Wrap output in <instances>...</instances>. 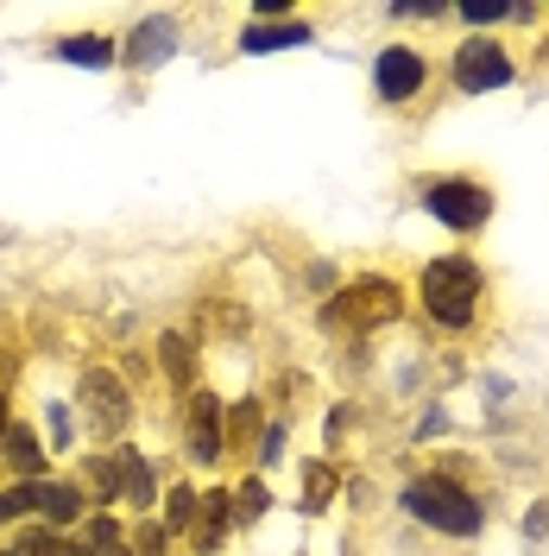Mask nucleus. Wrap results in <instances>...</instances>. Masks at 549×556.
<instances>
[{"label":"nucleus","mask_w":549,"mask_h":556,"mask_svg":"<svg viewBox=\"0 0 549 556\" xmlns=\"http://www.w3.org/2000/svg\"><path fill=\"white\" fill-rule=\"evenodd\" d=\"M423 311L443 329H468L481 311V273L468 260H430L423 266Z\"/></svg>","instance_id":"f03ea898"},{"label":"nucleus","mask_w":549,"mask_h":556,"mask_svg":"<svg viewBox=\"0 0 549 556\" xmlns=\"http://www.w3.org/2000/svg\"><path fill=\"white\" fill-rule=\"evenodd\" d=\"M107 544H120V525L114 519H89V556L107 551Z\"/></svg>","instance_id":"4be33fe9"},{"label":"nucleus","mask_w":549,"mask_h":556,"mask_svg":"<svg viewBox=\"0 0 549 556\" xmlns=\"http://www.w3.org/2000/svg\"><path fill=\"white\" fill-rule=\"evenodd\" d=\"M13 556H89V551H76V544H64L58 531H26V538L13 544Z\"/></svg>","instance_id":"2eb2a0df"},{"label":"nucleus","mask_w":549,"mask_h":556,"mask_svg":"<svg viewBox=\"0 0 549 556\" xmlns=\"http://www.w3.org/2000/svg\"><path fill=\"white\" fill-rule=\"evenodd\" d=\"M524 531H531V538H544V531H549V506H537V513L524 519Z\"/></svg>","instance_id":"a878e982"},{"label":"nucleus","mask_w":549,"mask_h":556,"mask_svg":"<svg viewBox=\"0 0 549 556\" xmlns=\"http://www.w3.org/2000/svg\"><path fill=\"white\" fill-rule=\"evenodd\" d=\"M133 556H165V525H139L133 531Z\"/></svg>","instance_id":"412c9836"},{"label":"nucleus","mask_w":549,"mask_h":556,"mask_svg":"<svg viewBox=\"0 0 549 556\" xmlns=\"http://www.w3.org/2000/svg\"><path fill=\"white\" fill-rule=\"evenodd\" d=\"M171 51H177V20H171V13L145 20V26L127 38V64H139V70H145V64H165Z\"/></svg>","instance_id":"6e6552de"},{"label":"nucleus","mask_w":549,"mask_h":556,"mask_svg":"<svg viewBox=\"0 0 549 556\" xmlns=\"http://www.w3.org/2000/svg\"><path fill=\"white\" fill-rule=\"evenodd\" d=\"M392 13H398V20H436V13H448V7L443 0H398Z\"/></svg>","instance_id":"5701e85b"},{"label":"nucleus","mask_w":549,"mask_h":556,"mask_svg":"<svg viewBox=\"0 0 549 556\" xmlns=\"http://www.w3.org/2000/svg\"><path fill=\"white\" fill-rule=\"evenodd\" d=\"M95 556H133V551H120V544H107V551H95Z\"/></svg>","instance_id":"bb28decb"},{"label":"nucleus","mask_w":549,"mask_h":556,"mask_svg":"<svg viewBox=\"0 0 549 556\" xmlns=\"http://www.w3.org/2000/svg\"><path fill=\"white\" fill-rule=\"evenodd\" d=\"M373 89L385 96V102H411L417 89H423V58H417L411 45H392V51H379Z\"/></svg>","instance_id":"39448f33"},{"label":"nucleus","mask_w":549,"mask_h":556,"mask_svg":"<svg viewBox=\"0 0 549 556\" xmlns=\"http://www.w3.org/2000/svg\"><path fill=\"white\" fill-rule=\"evenodd\" d=\"M114 500H133V506L158 500V481H152V468H145L139 450H114Z\"/></svg>","instance_id":"1a4fd4ad"},{"label":"nucleus","mask_w":549,"mask_h":556,"mask_svg":"<svg viewBox=\"0 0 549 556\" xmlns=\"http://www.w3.org/2000/svg\"><path fill=\"white\" fill-rule=\"evenodd\" d=\"M58 58H64V64H76V70H107L120 51H114V38L76 33V38H64V45H58Z\"/></svg>","instance_id":"ddd939ff"},{"label":"nucleus","mask_w":549,"mask_h":556,"mask_svg":"<svg viewBox=\"0 0 549 556\" xmlns=\"http://www.w3.org/2000/svg\"><path fill=\"white\" fill-rule=\"evenodd\" d=\"M82 405L95 417V430H107V437H120L127 417H133V405H127V392H120L114 374H89V380H82Z\"/></svg>","instance_id":"423d86ee"},{"label":"nucleus","mask_w":549,"mask_h":556,"mask_svg":"<svg viewBox=\"0 0 549 556\" xmlns=\"http://www.w3.org/2000/svg\"><path fill=\"white\" fill-rule=\"evenodd\" d=\"M7 462H13L26 481H38V475H44V450H38V437L26 430V424H7Z\"/></svg>","instance_id":"4468645a"},{"label":"nucleus","mask_w":549,"mask_h":556,"mask_svg":"<svg viewBox=\"0 0 549 556\" xmlns=\"http://www.w3.org/2000/svg\"><path fill=\"white\" fill-rule=\"evenodd\" d=\"M291 45H309V26H297V20H278V26H246V33H241L246 58H272V51H291Z\"/></svg>","instance_id":"f8f14e48"},{"label":"nucleus","mask_w":549,"mask_h":556,"mask_svg":"<svg viewBox=\"0 0 549 556\" xmlns=\"http://www.w3.org/2000/svg\"><path fill=\"white\" fill-rule=\"evenodd\" d=\"M228 525H234V493H203V513H196V525H190L196 551H221Z\"/></svg>","instance_id":"9b49d317"},{"label":"nucleus","mask_w":549,"mask_h":556,"mask_svg":"<svg viewBox=\"0 0 549 556\" xmlns=\"http://www.w3.org/2000/svg\"><path fill=\"white\" fill-rule=\"evenodd\" d=\"M266 506H272L266 481H241V493H234V519H266Z\"/></svg>","instance_id":"f3484780"},{"label":"nucleus","mask_w":549,"mask_h":556,"mask_svg":"<svg viewBox=\"0 0 549 556\" xmlns=\"http://www.w3.org/2000/svg\"><path fill=\"white\" fill-rule=\"evenodd\" d=\"M20 513H33V500H26V486H7V493H0V525L20 519Z\"/></svg>","instance_id":"b1692460"},{"label":"nucleus","mask_w":549,"mask_h":556,"mask_svg":"<svg viewBox=\"0 0 549 556\" xmlns=\"http://www.w3.org/2000/svg\"><path fill=\"white\" fill-rule=\"evenodd\" d=\"M405 513L417 525H430V531H448V538H474L486 525L481 500L455 481H411L405 486Z\"/></svg>","instance_id":"f257e3e1"},{"label":"nucleus","mask_w":549,"mask_h":556,"mask_svg":"<svg viewBox=\"0 0 549 556\" xmlns=\"http://www.w3.org/2000/svg\"><path fill=\"white\" fill-rule=\"evenodd\" d=\"M7 241H13V228H0V247H7Z\"/></svg>","instance_id":"cd10ccee"},{"label":"nucleus","mask_w":549,"mask_h":556,"mask_svg":"<svg viewBox=\"0 0 549 556\" xmlns=\"http://www.w3.org/2000/svg\"><path fill=\"white\" fill-rule=\"evenodd\" d=\"M329 486H335V475H329L322 462H309V468H304V493H309L304 506H309V513H322V506H329Z\"/></svg>","instance_id":"a211bd4d"},{"label":"nucleus","mask_w":549,"mask_h":556,"mask_svg":"<svg viewBox=\"0 0 549 556\" xmlns=\"http://www.w3.org/2000/svg\"><path fill=\"white\" fill-rule=\"evenodd\" d=\"M26 500H33V513H44L51 525L82 519V493H76L69 481H26Z\"/></svg>","instance_id":"9d476101"},{"label":"nucleus","mask_w":549,"mask_h":556,"mask_svg":"<svg viewBox=\"0 0 549 556\" xmlns=\"http://www.w3.org/2000/svg\"><path fill=\"white\" fill-rule=\"evenodd\" d=\"M0 556H13V551H0Z\"/></svg>","instance_id":"c85d7f7f"},{"label":"nucleus","mask_w":549,"mask_h":556,"mask_svg":"<svg viewBox=\"0 0 549 556\" xmlns=\"http://www.w3.org/2000/svg\"><path fill=\"white\" fill-rule=\"evenodd\" d=\"M190 455H196V462L228 455V437H221V399H215V392H196V399H190Z\"/></svg>","instance_id":"0eeeda50"},{"label":"nucleus","mask_w":549,"mask_h":556,"mask_svg":"<svg viewBox=\"0 0 549 556\" xmlns=\"http://www.w3.org/2000/svg\"><path fill=\"white\" fill-rule=\"evenodd\" d=\"M455 13H461L468 26H493V20H506L512 7H506V0H455Z\"/></svg>","instance_id":"6ab92c4d"},{"label":"nucleus","mask_w":549,"mask_h":556,"mask_svg":"<svg viewBox=\"0 0 549 556\" xmlns=\"http://www.w3.org/2000/svg\"><path fill=\"white\" fill-rule=\"evenodd\" d=\"M196 525V493L190 486H171L165 493V531H190Z\"/></svg>","instance_id":"dca6fc26"},{"label":"nucleus","mask_w":549,"mask_h":556,"mask_svg":"<svg viewBox=\"0 0 549 556\" xmlns=\"http://www.w3.org/2000/svg\"><path fill=\"white\" fill-rule=\"evenodd\" d=\"M423 208L443 228H455V235H474V228H486V215H493V197H486L474 177H443V184L423 190Z\"/></svg>","instance_id":"7ed1b4c3"},{"label":"nucleus","mask_w":549,"mask_h":556,"mask_svg":"<svg viewBox=\"0 0 549 556\" xmlns=\"http://www.w3.org/2000/svg\"><path fill=\"white\" fill-rule=\"evenodd\" d=\"M158 354H165V374H171V380H190V342H183V336H165Z\"/></svg>","instance_id":"aec40b11"},{"label":"nucleus","mask_w":549,"mask_h":556,"mask_svg":"<svg viewBox=\"0 0 549 556\" xmlns=\"http://www.w3.org/2000/svg\"><path fill=\"white\" fill-rule=\"evenodd\" d=\"M512 83V58H506V45H461L455 51V89H468V96H486V89H506Z\"/></svg>","instance_id":"20e7f679"},{"label":"nucleus","mask_w":549,"mask_h":556,"mask_svg":"<svg viewBox=\"0 0 549 556\" xmlns=\"http://www.w3.org/2000/svg\"><path fill=\"white\" fill-rule=\"evenodd\" d=\"M278 455H284V430L272 424V430H266V450H259V462H278Z\"/></svg>","instance_id":"393cba45"}]
</instances>
